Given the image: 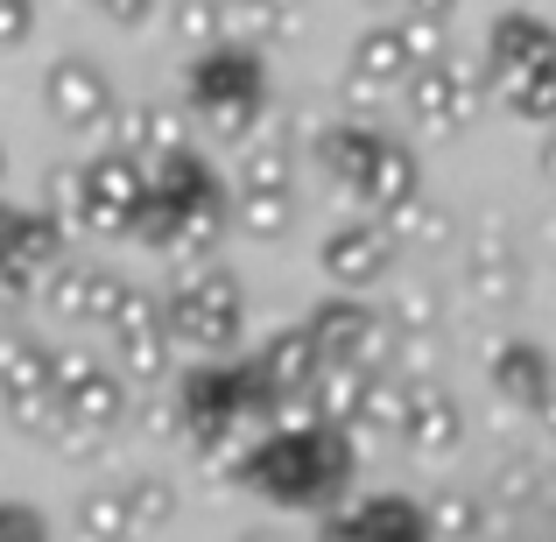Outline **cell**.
I'll use <instances>...</instances> for the list:
<instances>
[{
    "mask_svg": "<svg viewBox=\"0 0 556 542\" xmlns=\"http://www.w3.org/2000/svg\"><path fill=\"white\" fill-rule=\"evenodd\" d=\"M549 177H556V141H549Z\"/></svg>",
    "mask_w": 556,
    "mask_h": 542,
    "instance_id": "22",
    "label": "cell"
},
{
    "mask_svg": "<svg viewBox=\"0 0 556 542\" xmlns=\"http://www.w3.org/2000/svg\"><path fill=\"white\" fill-rule=\"evenodd\" d=\"M28 14H36L28 0H0V42H22L28 36Z\"/></svg>",
    "mask_w": 556,
    "mask_h": 542,
    "instance_id": "18",
    "label": "cell"
},
{
    "mask_svg": "<svg viewBox=\"0 0 556 542\" xmlns=\"http://www.w3.org/2000/svg\"><path fill=\"white\" fill-rule=\"evenodd\" d=\"M190 99H198V106L212 113L226 135H240L247 113H254V99H261V71H254V56H240V50H212L198 71H190Z\"/></svg>",
    "mask_w": 556,
    "mask_h": 542,
    "instance_id": "2",
    "label": "cell"
},
{
    "mask_svg": "<svg viewBox=\"0 0 556 542\" xmlns=\"http://www.w3.org/2000/svg\"><path fill=\"white\" fill-rule=\"evenodd\" d=\"M501 394H521V402L543 408L549 380H543V360L529 353V345H515V353H501Z\"/></svg>",
    "mask_w": 556,
    "mask_h": 542,
    "instance_id": "14",
    "label": "cell"
},
{
    "mask_svg": "<svg viewBox=\"0 0 556 542\" xmlns=\"http://www.w3.org/2000/svg\"><path fill=\"white\" fill-rule=\"evenodd\" d=\"M212 22H218L212 0H190V8H184V28H198V36H212Z\"/></svg>",
    "mask_w": 556,
    "mask_h": 542,
    "instance_id": "19",
    "label": "cell"
},
{
    "mask_svg": "<svg viewBox=\"0 0 556 542\" xmlns=\"http://www.w3.org/2000/svg\"><path fill=\"white\" fill-rule=\"evenodd\" d=\"M106 14H113V22H141V14H149V0H106Z\"/></svg>",
    "mask_w": 556,
    "mask_h": 542,
    "instance_id": "20",
    "label": "cell"
},
{
    "mask_svg": "<svg viewBox=\"0 0 556 542\" xmlns=\"http://www.w3.org/2000/svg\"><path fill=\"white\" fill-rule=\"evenodd\" d=\"M50 106H56V121H71V127H92V121H106V106H113V92H106V71H99V64H85V56L56 64V71H50Z\"/></svg>",
    "mask_w": 556,
    "mask_h": 542,
    "instance_id": "3",
    "label": "cell"
},
{
    "mask_svg": "<svg viewBox=\"0 0 556 542\" xmlns=\"http://www.w3.org/2000/svg\"><path fill=\"white\" fill-rule=\"evenodd\" d=\"M408 437H416V451H444L451 437H458V408L437 388H416L408 394Z\"/></svg>",
    "mask_w": 556,
    "mask_h": 542,
    "instance_id": "10",
    "label": "cell"
},
{
    "mask_svg": "<svg viewBox=\"0 0 556 542\" xmlns=\"http://www.w3.org/2000/svg\"><path fill=\"white\" fill-rule=\"evenodd\" d=\"M135 515H141V521H163V515H169L163 479H141V487H135Z\"/></svg>",
    "mask_w": 556,
    "mask_h": 542,
    "instance_id": "17",
    "label": "cell"
},
{
    "mask_svg": "<svg viewBox=\"0 0 556 542\" xmlns=\"http://www.w3.org/2000/svg\"><path fill=\"white\" fill-rule=\"evenodd\" d=\"M408 64H416V56H408V28H374V36L367 42H359V56H353V71H359V78H394V85H402V71Z\"/></svg>",
    "mask_w": 556,
    "mask_h": 542,
    "instance_id": "11",
    "label": "cell"
},
{
    "mask_svg": "<svg viewBox=\"0 0 556 542\" xmlns=\"http://www.w3.org/2000/svg\"><path fill=\"white\" fill-rule=\"evenodd\" d=\"M254 184H289V149L282 141H254V155H247V190Z\"/></svg>",
    "mask_w": 556,
    "mask_h": 542,
    "instance_id": "15",
    "label": "cell"
},
{
    "mask_svg": "<svg viewBox=\"0 0 556 542\" xmlns=\"http://www.w3.org/2000/svg\"><path fill=\"white\" fill-rule=\"evenodd\" d=\"M311 331H317V345H325V360H353L359 345L374 339V311H359V303H325Z\"/></svg>",
    "mask_w": 556,
    "mask_h": 542,
    "instance_id": "9",
    "label": "cell"
},
{
    "mask_svg": "<svg viewBox=\"0 0 556 542\" xmlns=\"http://www.w3.org/2000/svg\"><path fill=\"white\" fill-rule=\"evenodd\" d=\"M56 388H64V408L85 423H113L121 416V374H106L99 360L71 353L64 366H56Z\"/></svg>",
    "mask_w": 556,
    "mask_h": 542,
    "instance_id": "4",
    "label": "cell"
},
{
    "mask_svg": "<svg viewBox=\"0 0 556 542\" xmlns=\"http://www.w3.org/2000/svg\"><path fill=\"white\" fill-rule=\"evenodd\" d=\"M380 261H388V240H380V232H367V226L331 232V240H325V268L339 275V282H374Z\"/></svg>",
    "mask_w": 556,
    "mask_h": 542,
    "instance_id": "6",
    "label": "cell"
},
{
    "mask_svg": "<svg viewBox=\"0 0 556 542\" xmlns=\"http://www.w3.org/2000/svg\"><path fill=\"white\" fill-rule=\"evenodd\" d=\"M493 64H501V78H535V71H556V36L543 22H529V14H521V22H501L493 28Z\"/></svg>",
    "mask_w": 556,
    "mask_h": 542,
    "instance_id": "5",
    "label": "cell"
},
{
    "mask_svg": "<svg viewBox=\"0 0 556 542\" xmlns=\"http://www.w3.org/2000/svg\"><path fill=\"white\" fill-rule=\"evenodd\" d=\"M515 106L535 113V121H556V71H535V78L515 85Z\"/></svg>",
    "mask_w": 556,
    "mask_h": 542,
    "instance_id": "16",
    "label": "cell"
},
{
    "mask_svg": "<svg viewBox=\"0 0 556 542\" xmlns=\"http://www.w3.org/2000/svg\"><path fill=\"white\" fill-rule=\"evenodd\" d=\"M408 190H416V163H408L402 149H388V141H380V155H374V177H367V198H380V204H402Z\"/></svg>",
    "mask_w": 556,
    "mask_h": 542,
    "instance_id": "13",
    "label": "cell"
},
{
    "mask_svg": "<svg viewBox=\"0 0 556 542\" xmlns=\"http://www.w3.org/2000/svg\"><path fill=\"white\" fill-rule=\"evenodd\" d=\"M240 226L261 232V240H275V232L289 226V184H254L240 204Z\"/></svg>",
    "mask_w": 556,
    "mask_h": 542,
    "instance_id": "12",
    "label": "cell"
},
{
    "mask_svg": "<svg viewBox=\"0 0 556 542\" xmlns=\"http://www.w3.org/2000/svg\"><path fill=\"white\" fill-rule=\"evenodd\" d=\"M113 325H121V345H127V360H135L141 374H155V366H163V317H155L149 297H127Z\"/></svg>",
    "mask_w": 556,
    "mask_h": 542,
    "instance_id": "8",
    "label": "cell"
},
{
    "mask_svg": "<svg viewBox=\"0 0 556 542\" xmlns=\"http://www.w3.org/2000/svg\"><path fill=\"white\" fill-rule=\"evenodd\" d=\"M408 113H422L430 127H451L472 113V99H465V85L451 78V71H416L408 78Z\"/></svg>",
    "mask_w": 556,
    "mask_h": 542,
    "instance_id": "7",
    "label": "cell"
},
{
    "mask_svg": "<svg viewBox=\"0 0 556 542\" xmlns=\"http://www.w3.org/2000/svg\"><path fill=\"white\" fill-rule=\"evenodd\" d=\"M169 331H184V339H198V345H226L232 331H240V289L226 282V268H212V261L184 268Z\"/></svg>",
    "mask_w": 556,
    "mask_h": 542,
    "instance_id": "1",
    "label": "cell"
},
{
    "mask_svg": "<svg viewBox=\"0 0 556 542\" xmlns=\"http://www.w3.org/2000/svg\"><path fill=\"white\" fill-rule=\"evenodd\" d=\"M408 8H416V14H430V22H444V14L458 8V0H408Z\"/></svg>",
    "mask_w": 556,
    "mask_h": 542,
    "instance_id": "21",
    "label": "cell"
}]
</instances>
